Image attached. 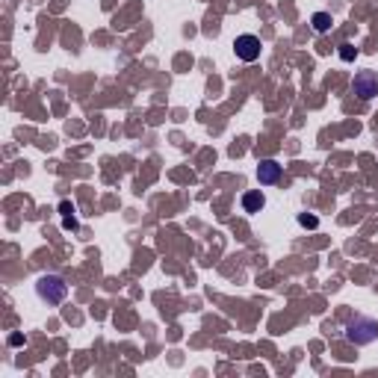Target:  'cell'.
I'll return each instance as SVG.
<instances>
[{
  "label": "cell",
  "mask_w": 378,
  "mask_h": 378,
  "mask_svg": "<svg viewBox=\"0 0 378 378\" xmlns=\"http://www.w3.org/2000/svg\"><path fill=\"white\" fill-rule=\"evenodd\" d=\"M36 296L45 304H62L68 299V284L59 275H41L36 281Z\"/></svg>",
  "instance_id": "6da1fadb"
},
{
  "label": "cell",
  "mask_w": 378,
  "mask_h": 378,
  "mask_svg": "<svg viewBox=\"0 0 378 378\" xmlns=\"http://www.w3.org/2000/svg\"><path fill=\"white\" fill-rule=\"evenodd\" d=\"M346 340L355 346H370L378 340V322L370 317H355L349 325H346Z\"/></svg>",
  "instance_id": "7a4b0ae2"
},
{
  "label": "cell",
  "mask_w": 378,
  "mask_h": 378,
  "mask_svg": "<svg viewBox=\"0 0 378 378\" xmlns=\"http://www.w3.org/2000/svg\"><path fill=\"white\" fill-rule=\"evenodd\" d=\"M352 92L358 94L361 101L375 98V94H378V74H375V71H358L355 80H352Z\"/></svg>",
  "instance_id": "3957f363"
},
{
  "label": "cell",
  "mask_w": 378,
  "mask_h": 378,
  "mask_svg": "<svg viewBox=\"0 0 378 378\" xmlns=\"http://www.w3.org/2000/svg\"><path fill=\"white\" fill-rule=\"evenodd\" d=\"M234 50H237V57L243 62H255V59H260V39L251 36V33L237 36L234 39Z\"/></svg>",
  "instance_id": "277c9868"
},
{
  "label": "cell",
  "mask_w": 378,
  "mask_h": 378,
  "mask_svg": "<svg viewBox=\"0 0 378 378\" xmlns=\"http://www.w3.org/2000/svg\"><path fill=\"white\" fill-rule=\"evenodd\" d=\"M257 181H260V186L278 183L281 181V166L275 160H263V163L257 166Z\"/></svg>",
  "instance_id": "5b68a950"
},
{
  "label": "cell",
  "mask_w": 378,
  "mask_h": 378,
  "mask_svg": "<svg viewBox=\"0 0 378 378\" xmlns=\"http://www.w3.org/2000/svg\"><path fill=\"white\" fill-rule=\"evenodd\" d=\"M263 207H266V198H263L260 189H251V192L243 195V210H246V213H260Z\"/></svg>",
  "instance_id": "8992f818"
},
{
  "label": "cell",
  "mask_w": 378,
  "mask_h": 378,
  "mask_svg": "<svg viewBox=\"0 0 378 378\" xmlns=\"http://www.w3.org/2000/svg\"><path fill=\"white\" fill-rule=\"evenodd\" d=\"M59 213H62V228H66V230H77V216H74V207H71V201H62L59 204Z\"/></svg>",
  "instance_id": "52a82bcc"
},
{
  "label": "cell",
  "mask_w": 378,
  "mask_h": 378,
  "mask_svg": "<svg viewBox=\"0 0 378 378\" xmlns=\"http://www.w3.org/2000/svg\"><path fill=\"white\" fill-rule=\"evenodd\" d=\"M310 21H313V30H317V33H325V30H331V15H328V12H317Z\"/></svg>",
  "instance_id": "ba28073f"
},
{
  "label": "cell",
  "mask_w": 378,
  "mask_h": 378,
  "mask_svg": "<svg viewBox=\"0 0 378 378\" xmlns=\"http://www.w3.org/2000/svg\"><path fill=\"white\" fill-rule=\"evenodd\" d=\"M355 57H358V48H352V45H340V59L352 62Z\"/></svg>",
  "instance_id": "9c48e42d"
},
{
  "label": "cell",
  "mask_w": 378,
  "mask_h": 378,
  "mask_svg": "<svg viewBox=\"0 0 378 378\" xmlns=\"http://www.w3.org/2000/svg\"><path fill=\"white\" fill-rule=\"evenodd\" d=\"M299 225H304V228H317V225H319V219H317V216L301 213V216H299Z\"/></svg>",
  "instance_id": "30bf717a"
}]
</instances>
